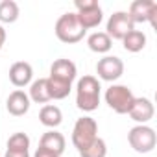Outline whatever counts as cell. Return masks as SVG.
<instances>
[{
  "mask_svg": "<svg viewBox=\"0 0 157 157\" xmlns=\"http://www.w3.org/2000/svg\"><path fill=\"white\" fill-rule=\"evenodd\" d=\"M39 122H41L43 126L54 129V128H57V126L63 122V113H61V109H59L57 105L46 104V105H43L41 111H39Z\"/></svg>",
  "mask_w": 157,
  "mask_h": 157,
  "instance_id": "15",
  "label": "cell"
},
{
  "mask_svg": "<svg viewBox=\"0 0 157 157\" xmlns=\"http://www.w3.org/2000/svg\"><path fill=\"white\" fill-rule=\"evenodd\" d=\"M87 46L96 54H107L113 46V41L105 32H94L87 37Z\"/></svg>",
  "mask_w": 157,
  "mask_h": 157,
  "instance_id": "17",
  "label": "cell"
},
{
  "mask_svg": "<svg viewBox=\"0 0 157 157\" xmlns=\"http://www.w3.org/2000/svg\"><path fill=\"white\" fill-rule=\"evenodd\" d=\"M78 153H80V157H105L107 155V144L104 139L96 137L85 150L78 151Z\"/></svg>",
  "mask_w": 157,
  "mask_h": 157,
  "instance_id": "20",
  "label": "cell"
},
{
  "mask_svg": "<svg viewBox=\"0 0 157 157\" xmlns=\"http://www.w3.org/2000/svg\"><path fill=\"white\" fill-rule=\"evenodd\" d=\"M98 137V124L91 117H82L78 118L72 129V144L76 146L78 151L85 150L94 139Z\"/></svg>",
  "mask_w": 157,
  "mask_h": 157,
  "instance_id": "5",
  "label": "cell"
},
{
  "mask_svg": "<svg viewBox=\"0 0 157 157\" xmlns=\"http://www.w3.org/2000/svg\"><path fill=\"white\" fill-rule=\"evenodd\" d=\"M30 105H32L30 96H28L22 89L13 91V93L8 96V100H6V109H8V113L13 115V117H22V115H26V113L30 111Z\"/></svg>",
  "mask_w": 157,
  "mask_h": 157,
  "instance_id": "14",
  "label": "cell"
},
{
  "mask_svg": "<svg viewBox=\"0 0 157 157\" xmlns=\"http://www.w3.org/2000/svg\"><path fill=\"white\" fill-rule=\"evenodd\" d=\"M30 102H35V104H48L52 98H50V89H48V80L46 78H39V80L32 82L30 85Z\"/></svg>",
  "mask_w": 157,
  "mask_h": 157,
  "instance_id": "16",
  "label": "cell"
},
{
  "mask_svg": "<svg viewBox=\"0 0 157 157\" xmlns=\"http://www.w3.org/2000/svg\"><path fill=\"white\" fill-rule=\"evenodd\" d=\"M129 19L133 24H142V22H150L151 26H155V17H157V2L155 0H135L129 6L128 11Z\"/></svg>",
  "mask_w": 157,
  "mask_h": 157,
  "instance_id": "8",
  "label": "cell"
},
{
  "mask_svg": "<svg viewBox=\"0 0 157 157\" xmlns=\"http://www.w3.org/2000/svg\"><path fill=\"white\" fill-rule=\"evenodd\" d=\"M65 144H67L65 137H63L59 131L50 129V131H46V133L41 137V140H39V150H43L44 153H48V155H52V157H61L63 151H65Z\"/></svg>",
  "mask_w": 157,
  "mask_h": 157,
  "instance_id": "11",
  "label": "cell"
},
{
  "mask_svg": "<svg viewBox=\"0 0 157 157\" xmlns=\"http://www.w3.org/2000/svg\"><path fill=\"white\" fill-rule=\"evenodd\" d=\"M100 82L98 78L87 74L78 80L76 85V105L83 113H93L100 105Z\"/></svg>",
  "mask_w": 157,
  "mask_h": 157,
  "instance_id": "2",
  "label": "cell"
},
{
  "mask_svg": "<svg viewBox=\"0 0 157 157\" xmlns=\"http://www.w3.org/2000/svg\"><path fill=\"white\" fill-rule=\"evenodd\" d=\"M4 157H30V150H6Z\"/></svg>",
  "mask_w": 157,
  "mask_h": 157,
  "instance_id": "22",
  "label": "cell"
},
{
  "mask_svg": "<svg viewBox=\"0 0 157 157\" xmlns=\"http://www.w3.org/2000/svg\"><path fill=\"white\" fill-rule=\"evenodd\" d=\"M153 113H155V109H153L151 100L150 98H142V96L135 98L133 104H131V107H129V111H128V115L131 117V120H135L137 124L150 122L153 118Z\"/></svg>",
  "mask_w": 157,
  "mask_h": 157,
  "instance_id": "12",
  "label": "cell"
},
{
  "mask_svg": "<svg viewBox=\"0 0 157 157\" xmlns=\"http://www.w3.org/2000/svg\"><path fill=\"white\" fill-rule=\"evenodd\" d=\"M122 44H124V50H128L131 54H137V52H140L146 46V35L140 30H131L122 39Z\"/></svg>",
  "mask_w": 157,
  "mask_h": 157,
  "instance_id": "18",
  "label": "cell"
},
{
  "mask_svg": "<svg viewBox=\"0 0 157 157\" xmlns=\"http://www.w3.org/2000/svg\"><path fill=\"white\" fill-rule=\"evenodd\" d=\"M135 100V94L126 85H111L105 91V104L118 115H126Z\"/></svg>",
  "mask_w": 157,
  "mask_h": 157,
  "instance_id": "7",
  "label": "cell"
},
{
  "mask_svg": "<svg viewBox=\"0 0 157 157\" xmlns=\"http://www.w3.org/2000/svg\"><path fill=\"white\" fill-rule=\"evenodd\" d=\"M78 76V68L70 59H56L50 67V76L48 80V89H50V98L52 100H63L70 94L72 83Z\"/></svg>",
  "mask_w": 157,
  "mask_h": 157,
  "instance_id": "1",
  "label": "cell"
},
{
  "mask_svg": "<svg viewBox=\"0 0 157 157\" xmlns=\"http://www.w3.org/2000/svg\"><path fill=\"white\" fill-rule=\"evenodd\" d=\"M131 30H135V24L131 22L128 11H115L107 21V32L105 33L111 37V41L113 39L122 41Z\"/></svg>",
  "mask_w": 157,
  "mask_h": 157,
  "instance_id": "9",
  "label": "cell"
},
{
  "mask_svg": "<svg viewBox=\"0 0 157 157\" xmlns=\"http://www.w3.org/2000/svg\"><path fill=\"white\" fill-rule=\"evenodd\" d=\"M8 150H30V137L22 131L13 133L8 140Z\"/></svg>",
  "mask_w": 157,
  "mask_h": 157,
  "instance_id": "21",
  "label": "cell"
},
{
  "mask_svg": "<svg viewBox=\"0 0 157 157\" xmlns=\"http://www.w3.org/2000/svg\"><path fill=\"white\" fill-rule=\"evenodd\" d=\"M128 142L137 153H150L157 144V135H155L153 128H150L146 124H139L129 129Z\"/></svg>",
  "mask_w": 157,
  "mask_h": 157,
  "instance_id": "6",
  "label": "cell"
},
{
  "mask_svg": "<svg viewBox=\"0 0 157 157\" xmlns=\"http://www.w3.org/2000/svg\"><path fill=\"white\" fill-rule=\"evenodd\" d=\"M74 6H76V19L85 32L100 26L104 13L96 0H76Z\"/></svg>",
  "mask_w": 157,
  "mask_h": 157,
  "instance_id": "4",
  "label": "cell"
},
{
  "mask_svg": "<svg viewBox=\"0 0 157 157\" xmlns=\"http://www.w3.org/2000/svg\"><path fill=\"white\" fill-rule=\"evenodd\" d=\"M33 157H52V155H48V153H44L43 150H39V148H37V151H35V155H33Z\"/></svg>",
  "mask_w": 157,
  "mask_h": 157,
  "instance_id": "24",
  "label": "cell"
},
{
  "mask_svg": "<svg viewBox=\"0 0 157 157\" xmlns=\"http://www.w3.org/2000/svg\"><path fill=\"white\" fill-rule=\"evenodd\" d=\"M6 37H8V33H6V28L0 24V50H2V46H4V43H6Z\"/></svg>",
  "mask_w": 157,
  "mask_h": 157,
  "instance_id": "23",
  "label": "cell"
},
{
  "mask_svg": "<svg viewBox=\"0 0 157 157\" xmlns=\"http://www.w3.org/2000/svg\"><path fill=\"white\" fill-rule=\"evenodd\" d=\"M96 74L104 82H117L124 74V63L117 56H105L96 63Z\"/></svg>",
  "mask_w": 157,
  "mask_h": 157,
  "instance_id": "10",
  "label": "cell"
},
{
  "mask_svg": "<svg viewBox=\"0 0 157 157\" xmlns=\"http://www.w3.org/2000/svg\"><path fill=\"white\" fill-rule=\"evenodd\" d=\"M54 32H56V37L61 43H67V44L80 43L83 39V35H85V30L82 28V24L78 22V19H76V13H65V15H61L56 21Z\"/></svg>",
  "mask_w": 157,
  "mask_h": 157,
  "instance_id": "3",
  "label": "cell"
},
{
  "mask_svg": "<svg viewBox=\"0 0 157 157\" xmlns=\"http://www.w3.org/2000/svg\"><path fill=\"white\" fill-rule=\"evenodd\" d=\"M19 15H21V10L15 0H2L0 2V22L11 24L19 19Z\"/></svg>",
  "mask_w": 157,
  "mask_h": 157,
  "instance_id": "19",
  "label": "cell"
},
{
  "mask_svg": "<svg viewBox=\"0 0 157 157\" xmlns=\"http://www.w3.org/2000/svg\"><path fill=\"white\" fill-rule=\"evenodd\" d=\"M32 78H33V68L30 63L26 61H17L10 67V82L15 87H26L32 83Z\"/></svg>",
  "mask_w": 157,
  "mask_h": 157,
  "instance_id": "13",
  "label": "cell"
}]
</instances>
